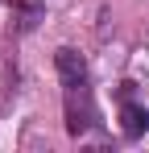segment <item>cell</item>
I'll list each match as a JSON object with an SVG mask.
<instances>
[{
	"mask_svg": "<svg viewBox=\"0 0 149 153\" xmlns=\"http://www.w3.org/2000/svg\"><path fill=\"white\" fill-rule=\"evenodd\" d=\"M29 4H42V0H29Z\"/></svg>",
	"mask_w": 149,
	"mask_h": 153,
	"instance_id": "4",
	"label": "cell"
},
{
	"mask_svg": "<svg viewBox=\"0 0 149 153\" xmlns=\"http://www.w3.org/2000/svg\"><path fill=\"white\" fill-rule=\"evenodd\" d=\"M87 124H91V103L83 100V108H79L74 95H71V100H66V128H71V137H83Z\"/></svg>",
	"mask_w": 149,
	"mask_h": 153,
	"instance_id": "3",
	"label": "cell"
},
{
	"mask_svg": "<svg viewBox=\"0 0 149 153\" xmlns=\"http://www.w3.org/2000/svg\"><path fill=\"white\" fill-rule=\"evenodd\" d=\"M120 128H124V137L137 141V137L149 128V112L141 108V103H124V108H120Z\"/></svg>",
	"mask_w": 149,
	"mask_h": 153,
	"instance_id": "2",
	"label": "cell"
},
{
	"mask_svg": "<svg viewBox=\"0 0 149 153\" xmlns=\"http://www.w3.org/2000/svg\"><path fill=\"white\" fill-rule=\"evenodd\" d=\"M54 66H58V79H62V87H66V91L87 87V62H83V54H79V50L62 46V50L54 54Z\"/></svg>",
	"mask_w": 149,
	"mask_h": 153,
	"instance_id": "1",
	"label": "cell"
}]
</instances>
